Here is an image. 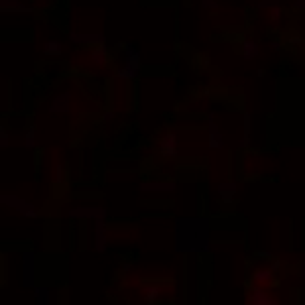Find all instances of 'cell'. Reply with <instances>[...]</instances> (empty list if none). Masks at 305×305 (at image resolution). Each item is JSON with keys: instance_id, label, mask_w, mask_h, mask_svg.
<instances>
[{"instance_id": "cell-27", "label": "cell", "mask_w": 305, "mask_h": 305, "mask_svg": "<svg viewBox=\"0 0 305 305\" xmlns=\"http://www.w3.org/2000/svg\"><path fill=\"white\" fill-rule=\"evenodd\" d=\"M256 76H258V77H265V76H267V72H265V69H258V74H256Z\"/></svg>"}, {"instance_id": "cell-7", "label": "cell", "mask_w": 305, "mask_h": 305, "mask_svg": "<svg viewBox=\"0 0 305 305\" xmlns=\"http://www.w3.org/2000/svg\"><path fill=\"white\" fill-rule=\"evenodd\" d=\"M72 108V94L69 92H61L57 94L49 104V112L51 114H65Z\"/></svg>"}, {"instance_id": "cell-4", "label": "cell", "mask_w": 305, "mask_h": 305, "mask_svg": "<svg viewBox=\"0 0 305 305\" xmlns=\"http://www.w3.org/2000/svg\"><path fill=\"white\" fill-rule=\"evenodd\" d=\"M69 39L74 41L76 45H79L81 49H94L96 45L106 43V35L104 33H96V35H81V33H69Z\"/></svg>"}, {"instance_id": "cell-11", "label": "cell", "mask_w": 305, "mask_h": 305, "mask_svg": "<svg viewBox=\"0 0 305 305\" xmlns=\"http://www.w3.org/2000/svg\"><path fill=\"white\" fill-rule=\"evenodd\" d=\"M61 53H63V45L59 43V41H45L43 55H47V57H59Z\"/></svg>"}, {"instance_id": "cell-26", "label": "cell", "mask_w": 305, "mask_h": 305, "mask_svg": "<svg viewBox=\"0 0 305 305\" xmlns=\"http://www.w3.org/2000/svg\"><path fill=\"white\" fill-rule=\"evenodd\" d=\"M246 29H248V33H251V35L254 33V26H253V25H248V23H246Z\"/></svg>"}, {"instance_id": "cell-15", "label": "cell", "mask_w": 305, "mask_h": 305, "mask_svg": "<svg viewBox=\"0 0 305 305\" xmlns=\"http://www.w3.org/2000/svg\"><path fill=\"white\" fill-rule=\"evenodd\" d=\"M244 39H246V35H244V33H240V31L224 33V41H228V43H232V45H238V47L244 43Z\"/></svg>"}, {"instance_id": "cell-2", "label": "cell", "mask_w": 305, "mask_h": 305, "mask_svg": "<svg viewBox=\"0 0 305 305\" xmlns=\"http://www.w3.org/2000/svg\"><path fill=\"white\" fill-rule=\"evenodd\" d=\"M120 47L127 51L124 53V67L114 69V76L122 81H134L141 76V53L132 43H120Z\"/></svg>"}, {"instance_id": "cell-3", "label": "cell", "mask_w": 305, "mask_h": 305, "mask_svg": "<svg viewBox=\"0 0 305 305\" xmlns=\"http://www.w3.org/2000/svg\"><path fill=\"white\" fill-rule=\"evenodd\" d=\"M246 305H279V299H277L265 285L253 283L251 291H248V301H246Z\"/></svg>"}, {"instance_id": "cell-19", "label": "cell", "mask_w": 305, "mask_h": 305, "mask_svg": "<svg viewBox=\"0 0 305 305\" xmlns=\"http://www.w3.org/2000/svg\"><path fill=\"white\" fill-rule=\"evenodd\" d=\"M279 4H281V0H260L256 8H260V10H271L273 6H279Z\"/></svg>"}, {"instance_id": "cell-20", "label": "cell", "mask_w": 305, "mask_h": 305, "mask_svg": "<svg viewBox=\"0 0 305 305\" xmlns=\"http://www.w3.org/2000/svg\"><path fill=\"white\" fill-rule=\"evenodd\" d=\"M200 4L203 6V8H207V10H216L218 8V2H216V0H200Z\"/></svg>"}, {"instance_id": "cell-18", "label": "cell", "mask_w": 305, "mask_h": 305, "mask_svg": "<svg viewBox=\"0 0 305 305\" xmlns=\"http://www.w3.org/2000/svg\"><path fill=\"white\" fill-rule=\"evenodd\" d=\"M159 295H161V287H149V289L145 291V297H147V301H155Z\"/></svg>"}, {"instance_id": "cell-5", "label": "cell", "mask_w": 305, "mask_h": 305, "mask_svg": "<svg viewBox=\"0 0 305 305\" xmlns=\"http://www.w3.org/2000/svg\"><path fill=\"white\" fill-rule=\"evenodd\" d=\"M189 65H191V69L198 76L207 74V72H210V67H212V55L207 53V51H196V53L191 55Z\"/></svg>"}, {"instance_id": "cell-8", "label": "cell", "mask_w": 305, "mask_h": 305, "mask_svg": "<svg viewBox=\"0 0 305 305\" xmlns=\"http://www.w3.org/2000/svg\"><path fill=\"white\" fill-rule=\"evenodd\" d=\"M90 57L96 65H108L110 61H112V51H110L106 47V43H100V45H96L94 49H90Z\"/></svg>"}, {"instance_id": "cell-10", "label": "cell", "mask_w": 305, "mask_h": 305, "mask_svg": "<svg viewBox=\"0 0 305 305\" xmlns=\"http://www.w3.org/2000/svg\"><path fill=\"white\" fill-rule=\"evenodd\" d=\"M240 55H242L246 61L254 59L256 55H258V43H256L253 37H246V39H244V43L240 45Z\"/></svg>"}, {"instance_id": "cell-13", "label": "cell", "mask_w": 305, "mask_h": 305, "mask_svg": "<svg viewBox=\"0 0 305 305\" xmlns=\"http://www.w3.org/2000/svg\"><path fill=\"white\" fill-rule=\"evenodd\" d=\"M253 281L258 283V285H267V283H273V285H275L273 273H271L269 269H256V271H254V277H253Z\"/></svg>"}, {"instance_id": "cell-9", "label": "cell", "mask_w": 305, "mask_h": 305, "mask_svg": "<svg viewBox=\"0 0 305 305\" xmlns=\"http://www.w3.org/2000/svg\"><path fill=\"white\" fill-rule=\"evenodd\" d=\"M0 10L2 12H25V15H33V6H25L23 0H0Z\"/></svg>"}, {"instance_id": "cell-17", "label": "cell", "mask_w": 305, "mask_h": 305, "mask_svg": "<svg viewBox=\"0 0 305 305\" xmlns=\"http://www.w3.org/2000/svg\"><path fill=\"white\" fill-rule=\"evenodd\" d=\"M207 92H210V88H207V86H193L191 88V96H193V98H205Z\"/></svg>"}, {"instance_id": "cell-14", "label": "cell", "mask_w": 305, "mask_h": 305, "mask_svg": "<svg viewBox=\"0 0 305 305\" xmlns=\"http://www.w3.org/2000/svg\"><path fill=\"white\" fill-rule=\"evenodd\" d=\"M242 120H244V136L240 141V147H248V145H251V114L244 112Z\"/></svg>"}, {"instance_id": "cell-6", "label": "cell", "mask_w": 305, "mask_h": 305, "mask_svg": "<svg viewBox=\"0 0 305 305\" xmlns=\"http://www.w3.org/2000/svg\"><path fill=\"white\" fill-rule=\"evenodd\" d=\"M159 155L163 159H167V161L177 157V136L173 132H167L159 141Z\"/></svg>"}, {"instance_id": "cell-23", "label": "cell", "mask_w": 305, "mask_h": 305, "mask_svg": "<svg viewBox=\"0 0 305 305\" xmlns=\"http://www.w3.org/2000/svg\"><path fill=\"white\" fill-rule=\"evenodd\" d=\"M69 76H72V77H79V76H84V69H81V67H74L72 72H69Z\"/></svg>"}, {"instance_id": "cell-1", "label": "cell", "mask_w": 305, "mask_h": 305, "mask_svg": "<svg viewBox=\"0 0 305 305\" xmlns=\"http://www.w3.org/2000/svg\"><path fill=\"white\" fill-rule=\"evenodd\" d=\"M271 39H279L283 51L291 55L305 53V33L297 26H287V29H269Z\"/></svg>"}, {"instance_id": "cell-21", "label": "cell", "mask_w": 305, "mask_h": 305, "mask_svg": "<svg viewBox=\"0 0 305 305\" xmlns=\"http://www.w3.org/2000/svg\"><path fill=\"white\" fill-rule=\"evenodd\" d=\"M26 147H35V128L33 127L26 132Z\"/></svg>"}, {"instance_id": "cell-22", "label": "cell", "mask_w": 305, "mask_h": 305, "mask_svg": "<svg viewBox=\"0 0 305 305\" xmlns=\"http://www.w3.org/2000/svg\"><path fill=\"white\" fill-rule=\"evenodd\" d=\"M0 136H2V138H0V145L6 147L8 145V132L4 130V127H2V130H0Z\"/></svg>"}, {"instance_id": "cell-12", "label": "cell", "mask_w": 305, "mask_h": 305, "mask_svg": "<svg viewBox=\"0 0 305 305\" xmlns=\"http://www.w3.org/2000/svg\"><path fill=\"white\" fill-rule=\"evenodd\" d=\"M210 147L212 149H220L222 147V134L216 127V120H214V114H210Z\"/></svg>"}, {"instance_id": "cell-25", "label": "cell", "mask_w": 305, "mask_h": 305, "mask_svg": "<svg viewBox=\"0 0 305 305\" xmlns=\"http://www.w3.org/2000/svg\"><path fill=\"white\" fill-rule=\"evenodd\" d=\"M112 116H114V112H112V110H104V114H102V120H110Z\"/></svg>"}, {"instance_id": "cell-24", "label": "cell", "mask_w": 305, "mask_h": 305, "mask_svg": "<svg viewBox=\"0 0 305 305\" xmlns=\"http://www.w3.org/2000/svg\"><path fill=\"white\" fill-rule=\"evenodd\" d=\"M293 10H305V0H295V2H293Z\"/></svg>"}, {"instance_id": "cell-16", "label": "cell", "mask_w": 305, "mask_h": 305, "mask_svg": "<svg viewBox=\"0 0 305 305\" xmlns=\"http://www.w3.org/2000/svg\"><path fill=\"white\" fill-rule=\"evenodd\" d=\"M283 19V8H281V4L279 6H273L271 10H269V21L271 23H279Z\"/></svg>"}]
</instances>
